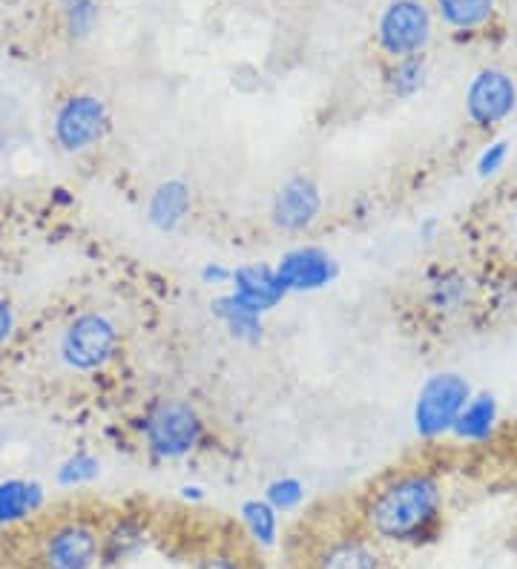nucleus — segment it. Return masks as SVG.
I'll list each match as a JSON object with an SVG mask.
<instances>
[{
	"label": "nucleus",
	"mask_w": 517,
	"mask_h": 569,
	"mask_svg": "<svg viewBox=\"0 0 517 569\" xmlns=\"http://www.w3.org/2000/svg\"><path fill=\"white\" fill-rule=\"evenodd\" d=\"M379 547H428L446 527V487L431 466H400L379 478L354 518Z\"/></svg>",
	"instance_id": "nucleus-1"
},
{
	"label": "nucleus",
	"mask_w": 517,
	"mask_h": 569,
	"mask_svg": "<svg viewBox=\"0 0 517 569\" xmlns=\"http://www.w3.org/2000/svg\"><path fill=\"white\" fill-rule=\"evenodd\" d=\"M138 435L152 460L172 463L190 458L205 446L207 423L185 397H156L138 420Z\"/></svg>",
	"instance_id": "nucleus-2"
},
{
	"label": "nucleus",
	"mask_w": 517,
	"mask_h": 569,
	"mask_svg": "<svg viewBox=\"0 0 517 569\" xmlns=\"http://www.w3.org/2000/svg\"><path fill=\"white\" fill-rule=\"evenodd\" d=\"M101 563V518L72 512L56 518L38 535L34 567L96 569Z\"/></svg>",
	"instance_id": "nucleus-3"
},
{
	"label": "nucleus",
	"mask_w": 517,
	"mask_h": 569,
	"mask_svg": "<svg viewBox=\"0 0 517 569\" xmlns=\"http://www.w3.org/2000/svg\"><path fill=\"white\" fill-rule=\"evenodd\" d=\"M121 331L110 313L83 311L63 326L58 337V357L76 375H96L116 360Z\"/></svg>",
	"instance_id": "nucleus-4"
},
{
	"label": "nucleus",
	"mask_w": 517,
	"mask_h": 569,
	"mask_svg": "<svg viewBox=\"0 0 517 569\" xmlns=\"http://www.w3.org/2000/svg\"><path fill=\"white\" fill-rule=\"evenodd\" d=\"M471 395H475V386L460 371H435V375H428L420 391H417L411 411L417 438L435 443V440L451 435L457 417L466 409Z\"/></svg>",
	"instance_id": "nucleus-5"
},
{
	"label": "nucleus",
	"mask_w": 517,
	"mask_h": 569,
	"mask_svg": "<svg viewBox=\"0 0 517 569\" xmlns=\"http://www.w3.org/2000/svg\"><path fill=\"white\" fill-rule=\"evenodd\" d=\"M112 130V112L96 92H69L52 112V141L63 153L81 156L103 144Z\"/></svg>",
	"instance_id": "nucleus-6"
},
{
	"label": "nucleus",
	"mask_w": 517,
	"mask_h": 569,
	"mask_svg": "<svg viewBox=\"0 0 517 569\" xmlns=\"http://www.w3.org/2000/svg\"><path fill=\"white\" fill-rule=\"evenodd\" d=\"M435 36V18L422 0H391L377 18L374 38L382 56L391 61L422 56Z\"/></svg>",
	"instance_id": "nucleus-7"
},
{
	"label": "nucleus",
	"mask_w": 517,
	"mask_h": 569,
	"mask_svg": "<svg viewBox=\"0 0 517 569\" xmlns=\"http://www.w3.org/2000/svg\"><path fill=\"white\" fill-rule=\"evenodd\" d=\"M517 110V81L500 67H483L463 92V112L475 130L491 132Z\"/></svg>",
	"instance_id": "nucleus-8"
},
{
	"label": "nucleus",
	"mask_w": 517,
	"mask_h": 569,
	"mask_svg": "<svg viewBox=\"0 0 517 569\" xmlns=\"http://www.w3.org/2000/svg\"><path fill=\"white\" fill-rule=\"evenodd\" d=\"M325 208V196L319 181L310 173H290L288 179L276 188L270 199V224L279 233L288 237H302L319 222Z\"/></svg>",
	"instance_id": "nucleus-9"
},
{
	"label": "nucleus",
	"mask_w": 517,
	"mask_h": 569,
	"mask_svg": "<svg viewBox=\"0 0 517 569\" xmlns=\"http://www.w3.org/2000/svg\"><path fill=\"white\" fill-rule=\"evenodd\" d=\"M305 569H386V556L382 547L354 523L322 535L310 547Z\"/></svg>",
	"instance_id": "nucleus-10"
},
{
	"label": "nucleus",
	"mask_w": 517,
	"mask_h": 569,
	"mask_svg": "<svg viewBox=\"0 0 517 569\" xmlns=\"http://www.w3.org/2000/svg\"><path fill=\"white\" fill-rule=\"evenodd\" d=\"M274 268L285 293H317L339 279L337 257L319 244H297L285 250Z\"/></svg>",
	"instance_id": "nucleus-11"
},
{
	"label": "nucleus",
	"mask_w": 517,
	"mask_h": 569,
	"mask_svg": "<svg viewBox=\"0 0 517 569\" xmlns=\"http://www.w3.org/2000/svg\"><path fill=\"white\" fill-rule=\"evenodd\" d=\"M152 541L150 515L141 509H116L101 521V567H121L147 552Z\"/></svg>",
	"instance_id": "nucleus-12"
},
{
	"label": "nucleus",
	"mask_w": 517,
	"mask_h": 569,
	"mask_svg": "<svg viewBox=\"0 0 517 569\" xmlns=\"http://www.w3.org/2000/svg\"><path fill=\"white\" fill-rule=\"evenodd\" d=\"M228 291L259 313H270L274 308L282 306V299L288 297L279 277H276L274 264L265 262H250L233 268Z\"/></svg>",
	"instance_id": "nucleus-13"
},
{
	"label": "nucleus",
	"mask_w": 517,
	"mask_h": 569,
	"mask_svg": "<svg viewBox=\"0 0 517 569\" xmlns=\"http://www.w3.org/2000/svg\"><path fill=\"white\" fill-rule=\"evenodd\" d=\"M193 210V188L185 179H165L147 199V222L159 233H176Z\"/></svg>",
	"instance_id": "nucleus-14"
},
{
	"label": "nucleus",
	"mask_w": 517,
	"mask_h": 569,
	"mask_svg": "<svg viewBox=\"0 0 517 569\" xmlns=\"http://www.w3.org/2000/svg\"><path fill=\"white\" fill-rule=\"evenodd\" d=\"M47 503V489L38 480L7 478L0 480V527H21Z\"/></svg>",
	"instance_id": "nucleus-15"
},
{
	"label": "nucleus",
	"mask_w": 517,
	"mask_h": 569,
	"mask_svg": "<svg viewBox=\"0 0 517 569\" xmlns=\"http://www.w3.org/2000/svg\"><path fill=\"white\" fill-rule=\"evenodd\" d=\"M210 313L221 322V328L228 331L230 340L241 342V346H259V342L265 340V313L245 306V302L236 299L230 291L219 293V297L210 302Z\"/></svg>",
	"instance_id": "nucleus-16"
},
{
	"label": "nucleus",
	"mask_w": 517,
	"mask_h": 569,
	"mask_svg": "<svg viewBox=\"0 0 517 569\" xmlns=\"http://www.w3.org/2000/svg\"><path fill=\"white\" fill-rule=\"evenodd\" d=\"M497 423H500V406H497V397L491 391H475L471 400L466 403V409L460 411L457 417L455 435L457 440L463 443H471V446H480V443H489L495 438Z\"/></svg>",
	"instance_id": "nucleus-17"
},
{
	"label": "nucleus",
	"mask_w": 517,
	"mask_h": 569,
	"mask_svg": "<svg viewBox=\"0 0 517 569\" xmlns=\"http://www.w3.org/2000/svg\"><path fill=\"white\" fill-rule=\"evenodd\" d=\"M239 523L241 532H245V538H248V543L256 552H268V549L279 543L282 521H279V512L265 498L245 500L239 507Z\"/></svg>",
	"instance_id": "nucleus-18"
},
{
	"label": "nucleus",
	"mask_w": 517,
	"mask_h": 569,
	"mask_svg": "<svg viewBox=\"0 0 517 569\" xmlns=\"http://www.w3.org/2000/svg\"><path fill=\"white\" fill-rule=\"evenodd\" d=\"M437 18L455 32H477L489 27L497 12V0H435Z\"/></svg>",
	"instance_id": "nucleus-19"
},
{
	"label": "nucleus",
	"mask_w": 517,
	"mask_h": 569,
	"mask_svg": "<svg viewBox=\"0 0 517 569\" xmlns=\"http://www.w3.org/2000/svg\"><path fill=\"white\" fill-rule=\"evenodd\" d=\"M471 279L457 268H446L428 284V306L437 313H457L469 306Z\"/></svg>",
	"instance_id": "nucleus-20"
},
{
	"label": "nucleus",
	"mask_w": 517,
	"mask_h": 569,
	"mask_svg": "<svg viewBox=\"0 0 517 569\" xmlns=\"http://www.w3.org/2000/svg\"><path fill=\"white\" fill-rule=\"evenodd\" d=\"M193 569H259L248 541H213L196 556Z\"/></svg>",
	"instance_id": "nucleus-21"
},
{
	"label": "nucleus",
	"mask_w": 517,
	"mask_h": 569,
	"mask_svg": "<svg viewBox=\"0 0 517 569\" xmlns=\"http://www.w3.org/2000/svg\"><path fill=\"white\" fill-rule=\"evenodd\" d=\"M428 78V63L422 56H408V58H397V61L388 63L386 70V87L391 92V98L397 101H408L417 92L426 87Z\"/></svg>",
	"instance_id": "nucleus-22"
},
{
	"label": "nucleus",
	"mask_w": 517,
	"mask_h": 569,
	"mask_svg": "<svg viewBox=\"0 0 517 569\" xmlns=\"http://www.w3.org/2000/svg\"><path fill=\"white\" fill-rule=\"evenodd\" d=\"M98 478H101V458L92 451H72L69 458L61 460L56 472V483L61 489L90 487Z\"/></svg>",
	"instance_id": "nucleus-23"
},
{
	"label": "nucleus",
	"mask_w": 517,
	"mask_h": 569,
	"mask_svg": "<svg viewBox=\"0 0 517 569\" xmlns=\"http://www.w3.org/2000/svg\"><path fill=\"white\" fill-rule=\"evenodd\" d=\"M61 18L69 41H87L98 23V0H61Z\"/></svg>",
	"instance_id": "nucleus-24"
},
{
	"label": "nucleus",
	"mask_w": 517,
	"mask_h": 569,
	"mask_svg": "<svg viewBox=\"0 0 517 569\" xmlns=\"http://www.w3.org/2000/svg\"><path fill=\"white\" fill-rule=\"evenodd\" d=\"M305 495L308 492H305L302 480L294 478V475H279V478H274L268 487H265L262 498L268 500L276 512L285 515V512H294V509L302 507Z\"/></svg>",
	"instance_id": "nucleus-25"
},
{
	"label": "nucleus",
	"mask_w": 517,
	"mask_h": 569,
	"mask_svg": "<svg viewBox=\"0 0 517 569\" xmlns=\"http://www.w3.org/2000/svg\"><path fill=\"white\" fill-rule=\"evenodd\" d=\"M509 161V141L495 139L483 147V153L477 156V176L480 179H489V176H497Z\"/></svg>",
	"instance_id": "nucleus-26"
},
{
	"label": "nucleus",
	"mask_w": 517,
	"mask_h": 569,
	"mask_svg": "<svg viewBox=\"0 0 517 569\" xmlns=\"http://www.w3.org/2000/svg\"><path fill=\"white\" fill-rule=\"evenodd\" d=\"M14 328H18V317H14V308L7 297H0V348H7L9 340L14 337Z\"/></svg>",
	"instance_id": "nucleus-27"
},
{
	"label": "nucleus",
	"mask_w": 517,
	"mask_h": 569,
	"mask_svg": "<svg viewBox=\"0 0 517 569\" xmlns=\"http://www.w3.org/2000/svg\"><path fill=\"white\" fill-rule=\"evenodd\" d=\"M201 282L205 284H216V288H225L230 284V277H233V268H225L221 262H207L205 268L199 271Z\"/></svg>",
	"instance_id": "nucleus-28"
},
{
	"label": "nucleus",
	"mask_w": 517,
	"mask_h": 569,
	"mask_svg": "<svg viewBox=\"0 0 517 569\" xmlns=\"http://www.w3.org/2000/svg\"><path fill=\"white\" fill-rule=\"evenodd\" d=\"M181 500H187V503H196V500H205V489L201 487H193V483H185V487L179 489Z\"/></svg>",
	"instance_id": "nucleus-29"
},
{
	"label": "nucleus",
	"mask_w": 517,
	"mask_h": 569,
	"mask_svg": "<svg viewBox=\"0 0 517 569\" xmlns=\"http://www.w3.org/2000/svg\"><path fill=\"white\" fill-rule=\"evenodd\" d=\"M437 228H440V224H437V219H426V222L420 224V237H422V242H435Z\"/></svg>",
	"instance_id": "nucleus-30"
},
{
	"label": "nucleus",
	"mask_w": 517,
	"mask_h": 569,
	"mask_svg": "<svg viewBox=\"0 0 517 569\" xmlns=\"http://www.w3.org/2000/svg\"><path fill=\"white\" fill-rule=\"evenodd\" d=\"M515 492H517V463H515Z\"/></svg>",
	"instance_id": "nucleus-31"
},
{
	"label": "nucleus",
	"mask_w": 517,
	"mask_h": 569,
	"mask_svg": "<svg viewBox=\"0 0 517 569\" xmlns=\"http://www.w3.org/2000/svg\"><path fill=\"white\" fill-rule=\"evenodd\" d=\"M27 569H41V567H27Z\"/></svg>",
	"instance_id": "nucleus-32"
}]
</instances>
